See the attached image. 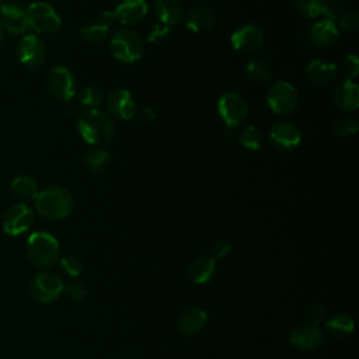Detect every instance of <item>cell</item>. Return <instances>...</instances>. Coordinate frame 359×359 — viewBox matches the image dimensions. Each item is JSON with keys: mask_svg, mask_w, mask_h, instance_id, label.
<instances>
[{"mask_svg": "<svg viewBox=\"0 0 359 359\" xmlns=\"http://www.w3.org/2000/svg\"><path fill=\"white\" fill-rule=\"evenodd\" d=\"M62 279L50 272H41L34 276L29 285V293L38 303L49 304L63 293Z\"/></svg>", "mask_w": 359, "mask_h": 359, "instance_id": "cell-8", "label": "cell"}, {"mask_svg": "<svg viewBox=\"0 0 359 359\" xmlns=\"http://www.w3.org/2000/svg\"><path fill=\"white\" fill-rule=\"evenodd\" d=\"M83 163H84V167L87 168V171L93 172V174H101L109 165V153L104 149L90 150L84 156Z\"/></svg>", "mask_w": 359, "mask_h": 359, "instance_id": "cell-28", "label": "cell"}, {"mask_svg": "<svg viewBox=\"0 0 359 359\" xmlns=\"http://www.w3.org/2000/svg\"><path fill=\"white\" fill-rule=\"evenodd\" d=\"M216 259L213 257H198L188 266V276L196 285H205L216 273Z\"/></svg>", "mask_w": 359, "mask_h": 359, "instance_id": "cell-25", "label": "cell"}, {"mask_svg": "<svg viewBox=\"0 0 359 359\" xmlns=\"http://www.w3.org/2000/svg\"><path fill=\"white\" fill-rule=\"evenodd\" d=\"M48 88L53 97L62 101H70L76 94V80L73 73L65 66L53 67L46 79Z\"/></svg>", "mask_w": 359, "mask_h": 359, "instance_id": "cell-10", "label": "cell"}, {"mask_svg": "<svg viewBox=\"0 0 359 359\" xmlns=\"http://www.w3.org/2000/svg\"><path fill=\"white\" fill-rule=\"evenodd\" d=\"M63 292L73 300H81L87 296V287L80 282H70L67 286L63 287Z\"/></svg>", "mask_w": 359, "mask_h": 359, "instance_id": "cell-38", "label": "cell"}, {"mask_svg": "<svg viewBox=\"0 0 359 359\" xmlns=\"http://www.w3.org/2000/svg\"><path fill=\"white\" fill-rule=\"evenodd\" d=\"M325 330L328 334L337 338L348 337L353 331V320L351 316L339 313L325 321Z\"/></svg>", "mask_w": 359, "mask_h": 359, "instance_id": "cell-27", "label": "cell"}, {"mask_svg": "<svg viewBox=\"0 0 359 359\" xmlns=\"http://www.w3.org/2000/svg\"><path fill=\"white\" fill-rule=\"evenodd\" d=\"M36 212L46 219H65L73 210V196L70 191L60 185H52L38 192L34 199Z\"/></svg>", "mask_w": 359, "mask_h": 359, "instance_id": "cell-2", "label": "cell"}, {"mask_svg": "<svg viewBox=\"0 0 359 359\" xmlns=\"http://www.w3.org/2000/svg\"><path fill=\"white\" fill-rule=\"evenodd\" d=\"M245 74L254 83H266L271 79V66L264 59H252L245 66Z\"/></svg>", "mask_w": 359, "mask_h": 359, "instance_id": "cell-29", "label": "cell"}, {"mask_svg": "<svg viewBox=\"0 0 359 359\" xmlns=\"http://www.w3.org/2000/svg\"><path fill=\"white\" fill-rule=\"evenodd\" d=\"M231 46L241 53H254L264 43V32L254 24H247L236 29L230 36Z\"/></svg>", "mask_w": 359, "mask_h": 359, "instance_id": "cell-12", "label": "cell"}, {"mask_svg": "<svg viewBox=\"0 0 359 359\" xmlns=\"http://www.w3.org/2000/svg\"><path fill=\"white\" fill-rule=\"evenodd\" d=\"M342 72H344L346 80H352L353 81V79L359 73V59H358L356 55L351 53V55H348L344 59V62H342Z\"/></svg>", "mask_w": 359, "mask_h": 359, "instance_id": "cell-37", "label": "cell"}, {"mask_svg": "<svg viewBox=\"0 0 359 359\" xmlns=\"http://www.w3.org/2000/svg\"><path fill=\"white\" fill-rule=\"evenodd\" d=\"M271 143L282 151L294 150L302 140L299 129L290 122H278L269 130Z\"/></svg>", "mask_w": 359, "mask_h": 359, "instance_id": "cell-16", "label": "cell"}, {"mask_svg": "<svg viewBox=\"0 0 359 359\" xmlns=\"http://www.w3.org/2000/svg\"><path fill=\"white\" fill-rule=\"evenodd\" d=\"M27 252L34 265L48 268L59 258V243L48 231H34L27 240Z\"/></svg>", "mask_w": 359, "mask_h": 359, "instance_id": "cell-3", "label": "cell"}, {"mask_svg": "<svg viewBox=\"0 0 359 359\" xmlns=\"http://www.w3.org/2000/svg\"><path fill=\"white\" fill-rule=\"evenodd\" d=\"M290 344L300 351H314L323 344V332L317 325H300L289 335Z\"/></svg>", "mask_w": 359, "mask_h": 359, "instance_id": "cell-17", "label": "cell"}, {"mask_svg": "<svg viewBox=\"0 0 359 359\" xmlns=\"http://www.w3.org/2000/svg\"><path fill=\"white\" fill-rule=\"evenodd\" d=\"M338 22L345 31H355L359 27V13L355 8H348L341 13Z\"/></svg>", "mask_w": 359, "mask_h": 359, "instance_id": "cell-35", "label": "cell"}, {"mask_svg": "<svg viewBox=\"0 0 359 359\" xmlns=\"http://www.w3.org/2000/svg\"><path fill=\"white\" fill-rule=\"evenodd\" d=\"M153 8L160 22L164 25H175L184 18V6L180 0H154Z\"/></svg>", "mask_w": 359, "mask_h": 359, "instance_id": "cell-24", "label": "cell"}, {"mask_svg": "<svg viewBox=\"0 0 359 359\" xmlns=\"http://www.w3.org/2000/svg\"><path fill=\"white\" fill-rule=\"evenodd\" d=\"M34 223L32 209L24 203H15L7 209L3 217V230L8 236H20L25 233Z\"/></svg>", "mask_w": 359, "mask_h": 359, "instance_id": "cell-11", "label": "cell"}, {"mask_svg": "<svg viewBox=\"0 0 359 359\" xmlns=\"http://www.w3.org/2000/svg\"><path fill=\"white\" fill-rule=\"evenodd\" d=\"M10 189L13 192V195L20 198L21 201L35 199V196L39 192L36 182L31 177H28V175H18V177H15L11 181V184H10Z\"/></svg>", "mask_w": 359, "mask_h": 359, "instance_id": "cell-26", "label": "cell"}, {"mask_svg": "<svg viewBox=\"0 0 359 359\" xmlns=\"http://www.w3.org/2000/svg\"><path fill=\"white\" fill-rule=\"evenodd\" d=\"M115 22L112 11H102L97 20L84 24L80 28V38L90 45L101 43L109 34V27Z\"/></svg>", "mask_w": 359, "mask_h": 359, "instance_id": "cell-15", "label": "cell"}, {"mask_svg": "<svg viewBox=\"0 0 359 359\" xmlns=\"http://www.w3.org/2000/svg\"><path fill=\"white\" fill-rule=\"evenodd\" d=\"M139 119L142 122H153L156 119V112L150 107H142L139 111H136Z\"/></svg>", "mask_w": 359, "mask_h": 359, "instance_id": "cell-41", "label": "cell"}, {"mask_svg": "<svg viewBox=\"0 0 359 359\" xmlns=\"http://www.w3.org/2000/svg\"><path fill=\"white\" fill-rule=\"evenodd\" d=\"M0 22L3 29L17 35L28 28L27 7L15 1H6L0 4Z\"/></svg>", "mask_w": 359, "mask_h": 359, "instance_id": "cell-13", "label": "cell"}, {"mask_svg": "<svg viewBox=\"0 0 359 359\" xmlns=\"http://www.w3.org/2000/svg\"><path fill=\"white\" fill-rule=\"evenodd\" d=\"M297 11L306 17H318L324 13L325 0H293Z\"/></svg>", "mask_w": 359, "mask_h": 359, "instance_id": "cell-31", "label": "cell"}, {"mask_svg": "<svg viewBox=\"0 0 359 359\" xmlns=\"http://www.w3.org/2000/svg\"><path fill=\"white\" fill-rule=\"evenodd\" d=\"M77 129L86 143L93 146L108 144L114 137V122L105 112L86 109L77 119Z\"/></svg>", "mask_w": 359, "mask_h": 359, "instance_id": "cell-1", "label": "cell"}, {"mask_svg": "<svg viewBox=\"0 0 359 359\" xmlns=\"http://www.w3.org/2000/svg\"><path fill=\"white\" fill-rule=\"evenodd\" d=\"M79 100L81 105L88 107V109L97 108L102 102V91L95 86H86L80 90Z\"/></svg>", "mask_w": 359, "mask_h": 359, "instance_id": "cell-32", "label": "cell"}, {"mask_svg": "<svg viewBox=\"0 0 359 359\" xmlns=\"http://www.w3.org/2000/svg\"><path fill=\"white\" fill-rule=\"evenodd\" d=\"M310 41L320 48H330L337 43L339 38V29L331 20H320L314 22L309 29Z\"/></svg>", "mask_w": 359, "mask_h": 359, "instance_id": "cell-19", "label": "cell"}, {"mask_svg": "<svg viewBox=\"0 0 359 359\" xmlns=\"http://www.w3.org/2000/svg\"><path fill=\"white\" fill-rule=\"evenodd\" d=\"M60 265L65 269V272L70 276H79L83 272V262L79 257H74V255L62 257Z\"/></svg>", "mask_w": 359, "mask_h": 359, "instance_id": "cell-36", "label": "cell"}, {"mask_svg": "<svg viewBox=\"0 0 359 359\" xmlns=\"http://www.w3.org/2000/svg\"><path fill=\"white\" fill-rule=\"evenodd\" d=\"M185 17V25L192 32H205L215 27L216 13L206 6L194 7Z\"/></svg>", "mask_w": 359, "mask_h": 359, "instance_id": "cell-21", "label": "cell"}, {"mask_svg": "<svg viewBox=\"0 0 359 359\" xmlns=\"http://www.w3.org/2000/svg\"><path fill=\"white\" fill-rule=\"evenodd\" d=\"M266 102L273 114L286 116L297 108L299 95L289 81H276L268 90Z\"/></svg>", "mask_w": 359, "mask_h": 359, "instance_id": "cell-6", "label": "cell"}, {"mask_svg": "<svg viewBox=\"0 0 359 359\" xmlns=\"http://www.w3.org/2000/svg\"><path fill=\"white\" fill-rule=\"evenodd\" d=\"M1 3H3V0H0V4H1Z\"/></svg>", "mask_w": 359, "mask_h": 359, "instance_id": "cell-43", "label": "cell"}, {"mask_svg": "<svg viewBox=\"0 0 359 359\" xmlns=\"http://www.w3.org/2000/svg\"><path fill=\"white\" fill-rule=\"evenodd\" d=\"M28 27L39 34L55 32L62 25V18L57 11L45 1H34L27 6Z\"/></svg>", "mask_w": 359, "mask_h": 359, "instance_id": "cell-5", "label": "cell"}, {"mask_svg": "<svg viewBox=\"0 0 359 359\" xmlns=\"http://www.w3.org/2000/svg\"><path fill=\"white\" fill-rule=\"evenodd\" d=\"M359 129V125H358V121L355 118H348V116H344L341 119H338L334 125V132L335 135L341 136V137H345V136H351L353 133H356Z\"/></svg>", "mask_w": 359, "mask_h": 359, "instance_id": "cell-33", "label": "cell"}, {"mask_svg": "<svg viewBox=\"0 0 359 359\" xmlns=\"http://www.w3.org/2000/svg\"><path fill=\"white\" fill-rule=\"evenodd\" d=\"M325 314H327V310H325V307L321 306V304H313V306H310V309H309V318H310V321L313 323V325H317L318 323L324 321Z\"/></svg>", "mask_w": 359, "mask_h": 359, "instance_id": "cell-40", "label": "cell"}, {"mask_svg": "<svg viewBox=\"0 0 359 359\" xmlns=\"http://www.w3.org/2000/svg\"><path fill=\"white\" fill-rule=\"evenodd\" d=\"M3 34H4V29H3V25H1V22H0V42H1V39H3Z\"/></svg>", "mask_w": 359, "mask_h": 359, "instance_id": "cell-42", "label": "cell"}, {"mask_svg": "<svg viewBox=\"0 0 359 359\" xmlns=\"http://www.w3.org/2000/svg\"><path fill=\"white\" fill-rule=\"evenodd\" d=\"M335 105L346 112L355 111L359 107V87L352 80H345L334 90Z\"/></svg>", "mask_w": 359, "mask_h": 359, "instance_id": "cell-23", "label": "cell"}, {"mask_svg": "<svg viewBox=\"0 0 359 359\" xmlns=\"http://www.w3.org/2000/svg\"><path fill=\"white\" fill-rule=\"evenodd\" d=\"M304 72L309 81L317 86H324L335 80L338 67L331 62H327L323 59H314L306 66Z\"/></svg>", "mask_w": 359, "mask_h": 359, "instance_id": "cell-22", "label": "cell"}, {"mask_svg": "<svg viewBox=\"0 0 359 359\" xmlns=\"http://www.w3.org/2000/svg\"><path fill=\"white\" fill-rule=\"evenodd\" d=\"M231 251V244L227 240H217L213 245H212V255L216 261L224 258L226 255H229V252Z\"/></svg>", "mask_w": 359, "mask_h": 359, "instance_id": "cell-39", "label": "cell"}, {"mask_svg": "<svg viewBox=\"0 0 359 359\" xmlns=\"http://www.w3.org/2000/svg\"><path fill=\"white\" fill-rule=\"evenodd\" d=\"M107 108L114 118L122 121L132 119L137 111L132 94L125 88H116L109 93L107 98Z\"/></svg>", "mask_w": 359, "mask_h": 359, "instance_id": "cell-14", "label": "cell"}, {"mask_svg": "<svg viewBox=\"0 0 359 359\" xmlns=\"http://www.w3.org/2000/svg\"><path fill=\"white\" fill-rule=\"evenodd\" d=\"M170 35H171V29L168 25L154 24L147 34V42L153 45H160V43H164L170 38Z\"/></svg>", "mask_w": 359, "mask_h": 359, "instance_id": "cell-34", "label": "cell"}, {"mask_svg": "<svg viewBox=\"0 0 359 359\" xmlns=\"http://www.w3.org/2000/svg\"><path fill=\"white\" fill-rule=\"evenodd\" d=\"M238 142L248 150H258L264 143V136L254 125H247L238 135Z\"/></svg>", "mask_w": 359, "mask_h": 359, "instance_id": "cell-30", "label": "cell"}, {"mask_svg": "<svg viewBox=\"0 0 359 359\" xmlns=\"http://www.w3.org/2000/svg\"><path fill=\"white\" fill-rule=\"evenodd\" d=\"M17 57L25 69L35 70L43 63L46 57V48L36 35L28 34L17 43Z\"/></svg>", "mask_w": 359, "mask_h": 359, "instance_id": "cell-9", "label": "cell"}, {"mask_svg": "<svg viewBox=\"0 0 359 359\" xmlns=\"http://www.w3.org/2000/svg\"><path fill=\"white\" fill-rule=\"evenodd\" d=\"M149 11L146 0H123L115 8L114 17L115 21L123 25H133L142 21Z\"/></svg>", "mask_w": 359, "mask_h": 359, "instance_id": "cell-18", "label": "cell"}, {"mask_svg": "<svg viewBox=\"0 0 359 359\" xmlns=\"http://www.w3.org/2000/svg\"><path fill=\"white\" fill-rule=\"evenodd\" d=\"M208 314L201 307H189L187 309L177 320V330L180 334L189 337L198 334L206 324Z\"/></svg>", "mask_w": 359, "mask_h": 359, "instance_id": "cell-20", "label": "cell"}, {"mask_svg": "<svg viewBox=\"0 0 359 359\" xmlns=\"http://www.w3.org/2000/svg\"><path fill=\"white\" fill-rule=\"evenodd\" d=\"M217 114L227 128H233L247 118L248 105L240 94L229 91L217 100Z\"/></svg>", "mask_w": 359, "mask_h": 359, "instance_id": "cell-7", "label": "cell"}, {"mask_svg": "<svg viewBox=\"0 0 359 359\" xmlns=\"http://www.w3.org/2000/svg\"><path fill=\"white\" fill-rule=\"evenodd\" d=\"M111 53L122 63H135L143 57L144 41L133 29H119L111 39Z\"/></svg>", "mask_w": 359, "mask_h": 359, "instance_id": "cell-4", "label": "cell"}]
</instances>
